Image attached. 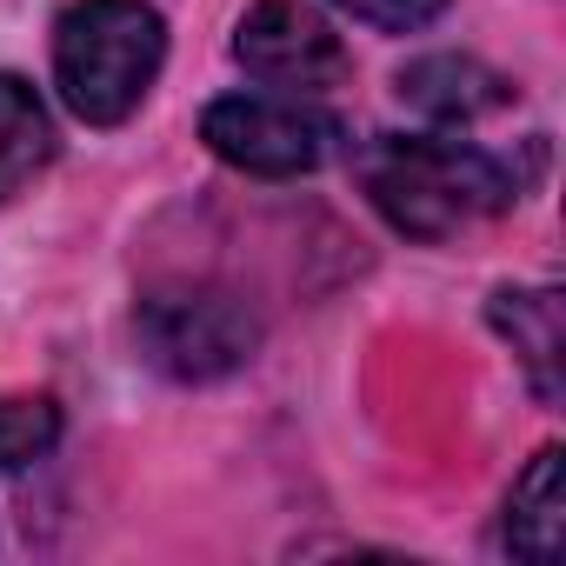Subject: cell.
Instances as JSON below:
<instances>
[{
  "mask_svg": "<svg viewBox=\"0 0 566 566\" xmlns=\"http://www.w3.org/2000/svg\"><path fill=\"white\" fill-rule=\"evenodd\" d=\"M200 140L213 160H227L233 174H253V180H301L314 167L334 160L340 147V120L307 101V94H227L200 114Z\"/></svg>",
  "mask_w": 566,
  "mask_h": 566,
  "instance_id": "277c9868",
  "label": "cell"
},
{
  "mask_svg": "<svg viewBox=\"0 0 566 566\" xmlns=\"http://www.w3.org/2000/svg\"><path fill=\"white\" fill-rule=\"evenodd\" d=\"M367 207L407 240H453L520 200L513 160L460 134H380L354 160Z\"/></svg>",
  "mask_w": 566,
  "mask_h": 566,
  "instance_id": "6da1fadb",
  "label": "cell"
},
{
  "mask_svg": "<svg viewBox=\"0 0 566 566\" xmlns=\"http://www.w3.org/2000/svg\"><path fill=\"white\" fill-rule=\"evenodd\" d=\"M400 107H413L420 120L433 127H473L486 114H500L513 101L506 74H493L486 61L473 54H427V61H407L400 67Z\"/></svg>",
  "mask_w": 566,
  "mask_h": 566,
  "instance_id": "8992f818",
  "label": "cell"
},
{
  "mask_svg": "<svg viewBox=\"0 0 566 566\" xmlns=\"http://www.w3.org/2000/svg\"><path fill=\"white\" fill-rule=\"evenodd\" d=\"M61 447V407L48 394H0V473H28Z\"/></svg>",
  "mask_w": 566,
  "mask_h": 566,
  "instance_id": "30bf717a",
  "label": "cell"
},
{
  "mask_svg": "<svg viewBox=\"0 0 566 566\" xmlns=\"http://www.w3.org/2000/svg\"><path fill=\"white\" fill-rule=\"evenodd\" d=\"M54 147H61V134H54L48 101L21 74H0V207H8L34 174H48Z\"/></svg>",
  "mask_w": 566,
  "mask_h": 566,
  "instance_id": "9c48e42d",
  "label": "cell"
},
{
  "mask_svg": "<svg viewBox=\"0 0 566 566\" xmlns=\"http://www.w3.org/2000/svg\"><path fill=\"white\" fill-rule=\"evenodd\" d=\"M134 347L154 374H167L180 387H207V380H227L253 360L260 321L240 294L213 287V280H174V287L140 294Z\"/></svg>",
  "mask_w": 566,
  "mask_h": 566,
  "instance_id": "3957f363",
  "label": "cell"
},
{
  "mask_svg": "<svg viewBox=\"0 0 566 566\" xmlns=\"http://www.w3.org/2000/svg\"><path fill=\"white\" fill-rule=\"evenodd\" d=\"M566 453L559 447H539L526 460V473L513 480L506 493V520H500V539L513 559H533V566H553L559 559V539H566Z\"/></svg>",
  "mask_w": 566,
  "mask_h": 566,
  "instance_id": "ba28073f",
  "label": "cell"
},
{
  "mask_svg": "<svg viewBox=\"0 0 566 566\" xmlns=\"http://www.w3.org/2000/svg\"><path fill=\"white\" fill-rule=\"evenodd\" d=\"M493 334L513 347L526 387L553 407L566 394V327H559V294L553 287H500L486 301Z\"/></svg>",
  "mask_w": 566,
  "mask_h": 566,
  "instance_id": "52a82bcc",
  "label": "cell"
},
{
  "mask_svg": "<svg viewBox=\"0 0 566 566\" xmlns=\"http://www.w3.org/2000/svg\"><path fill=\"white\" fill-rule=\"evenodd\" d=\"M334 8L347 14V21H360V28H380V34H413V28H427L447 0H334Z\"/></svg>",
  "mask_w": 566,
  "mask_h": 566,
  "instance_id": "8fae6325",
  "label": "cell"
},
{
  "mask_svg": "<svg viewBox=\"0 0 566 566\" xmlns=\"http://www.w3.org/2000/svg\"><path fill=\"white\" fill-rule=\"evenodd\" d=\"M233 67L273 94H327L347 81V41L334 34L327 14H314L307 0H260L253 14L233 28Z\"/></svg>",
  "mask_w": 566,
  "mask_h": 566,
  "instance_id": "5b68a950",
  "label": "cell"
},
{
  "mask_svg": "<svg viewBox=\"0 0 566 566\" xmlns=\"http://www.w3.org/2000/svg\"><path fill=\"white\" fill-rule=\"evenodd\" d=\"M167 67V21L147 0H74L54 21V87L74 120L120 127Z\"/></svg>",
  "mask_w": 566,
  "mask_h": 566,
  "instance_id": "7a4b0ae2",
  "label": "cell"
}]
</instances>
